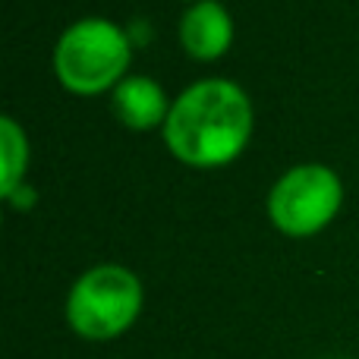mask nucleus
I'll return each mask as SVG.
<instances>
[{
    "mask_svg": "<svg viewBox=\"0 0 359 359\" xmlns=\"http://www.w3.org/2000/svg\"><path fill=\"white\" fill-rule=\"evenodd\" d=\"M255 111L246 88L224 76H208L174 98L161 136L180 164L196 170L227 168L246 151Z\"/></svg>",
    "mask_w": 359,
    "mask_h": 359,
    "instance_id": "obj_1",
    "label": "nucleus"
},
{
    "mask_svg": "<svg viewBox=\"0 0 359 359\" xmlns=\"http://www.w3.org/2000/svg\"><path fill=\"white\" fill-rule=\"evenodd\" d=\"M50 63L69 95L95 98L114 92L130 76L133 38L107 16H82L60 32Z\"/></svg>",
    "mask_w": 359,
    "mask_h": 359,
    "instance_id": "obj_2",
    "label": "nucleus"
},
{
    "mask_svg": "<svg viewBox=\"0 0 359 359\" xmlns=\"http://www.w3.org/2000/svg\"><path fill=\"white\" fill-rule=\"evenodd\" d=\"M145 287L139 274L117 262L92 265L73 280L63 303L67 328L92 344L117 341L139 322Z\"/></svg>",
    "mask_w": 359,
    "mask_h": 359,
    "instance_id": "obj_3",
    "label": "nucleus"
},
{
    "mask_svg": "<svg viewBox=\"0 0 359 359\" xmlns=\"http://www.w3.org/2000/svg\"><path fill=\"white\" fill-rule=\"evenodd\" d=\"M344 205V180L334 168L318 161L293 164L271 183L265 198V215L278 233L290 240L322 233L331 227Z\"/></svg>",
    "mask_w": 359,
    "mask_h": 359,
    "instance_id": "obj_4",
    "label": "nucleus"
},
{
    "mask_svg": "<svg viewBox=\"0 0 359 359\" xmlns=\"http://www.w3.org/2000/svg\"><path fill=\"white\" fill-rule=\"evenodd\" d=\"M180 44L198 63H215L233 44V16L221 0H196L180 16Z\"/></svg>",
    "mask_w": 359,
    "mask_h": 359,
    "instance_id": "obj_5",
    "label": "nucleus"
},
{
    "mask_svg": "<svg viewBox=\"0 0 359 359\" xmlns=\"http://www.w3.org/2000/svg\"><path fill=\"white\" fill-rule=\"evenodd\" d=\"M111 107H114V117H117L126 130L151 133V130H164L174 101L168 98V92H164V86L158 79L130 73L111 92Z\"/></svg>",
    "mask_w": 359,
    "mask_h": 359,
    "instance_id": "obj_6",
    "label": "nucleus"
},
{
    "mask_svg": "<svg viewBox=\"0 0 359 359\" xmlns=\"http://www.w3.org/2000/svg\"><path fill=\"white\" fill-rule=\"evenodd\" d=\"M29 174V136L16 117H0V196H13Z\"/></svg>",
    "mask_w": 359,
    "mask_h": 359,
    "instance_id": "obj_7",
    "label": "nucleus"
},
{
    "mask_svg": "<svg viewBox=\"0 0 359 359\" xmlns=\"http://www.w3.org/2000/svg\"><path fill=\"white\" fill-rule=\"evenodd\" d=\"M4 202H10V205H16V208H29L32 202H35V189H32L29 183H22L19 186L16 192H13V196H6Z\"/></svg>",
    "mask_w": 359,
    "mask_h": 359,
    "instance_id": "obj_8",
    "label": "nucleus"
},
{
    "mask_svg": "<svg viewBox=\"0 0 359 359\" xmlns=\"http://www.w3.org/2000/svg\"><path fill=\"white\" fill-rule=\"evenodd\" d=\"M328 359H341V356H328Z\"/></svg>",
    "mask_w": 359,
    "mask_h": 359,
    "instance_id": "obj_9",
    "label": "nucleus"
},
{
    "mask_svg": "<svg viewBox=\"0 0 359 359\" xmlns=\"http://www.w3.org/2000/svg\"><path fill=\"white\" fill-rule=\"evenodd\" d=\"M186 4H196V0H186Z\"/></svg>",
    "mask_w": 359,
    "mask_h": 359,
    "instance_id": "obj_10",
    "label": "nucleus"
}]
</instances>
